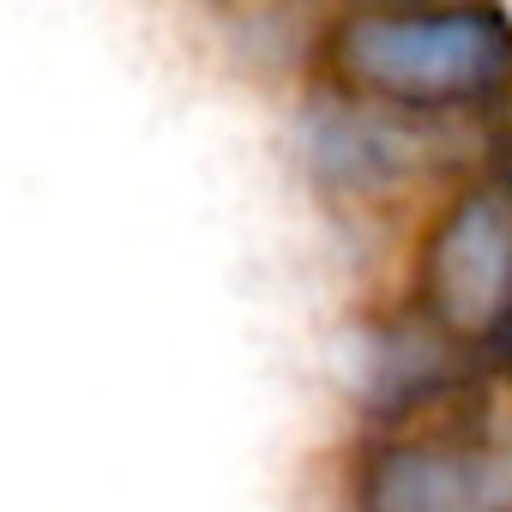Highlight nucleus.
<instances>
[{"mask_svg": "<svg viewBox=\"0 0 512 512\" xmlns=\"http://www.w3.org/2000/svg\"><path fill=\"white\" fill-rule=\"evenodd\" d=\"M356 512H512V434L482 422L380 434L350 470Z\"/></svg>", "mask_w": 512, "mask_h": 512, "instance_id": "nucleus-3", "label": "nucleus"}, {"mask_svg": "<svg viewBox=\"0 0 512 512\" xmlns=\"http://www.w3.org/2000/svg\"><path fill=\"white\" fill-rule=\"evenodd\" d=\"M326 61L344 91L404 115L470 109L512 91V19L476 0L356 7L332 25Z\"/></svg>", "mask_w": 512, "mask_h": 512, "instance_id": "nucleus-1", "label": "nucleus"}, {"mask_svg": "<svg viewBox=\"0 0 512 512\" xmlns=\"http://www.w3.org/2000/svg\"><path fill=\"white\" fill-rule=\"evenodd\" d=\"M416 308L446 344L494 350L512 368V187L476 181L440 205L416 247Z\"/></svg>", "mask_w": 512, "mask_h": 512, "instance_id": "nucleus-2", "label": "nucleus"}]
</instances>
